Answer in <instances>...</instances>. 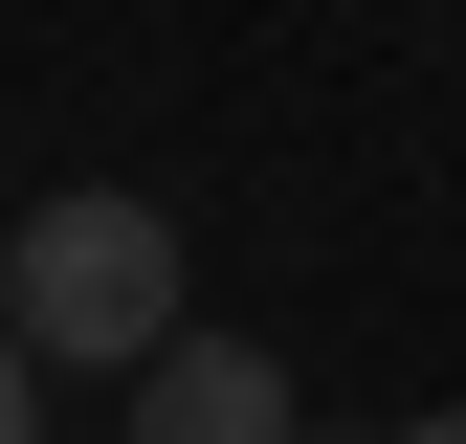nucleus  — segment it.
<instances>
[{
    "mask_svg": "<svg viewBox=\"0 0 466 444\" xmlns=\"http://www.w3.org/2000/svg\"><path fill=\"white\" fill-rule=\"evenodd\" d=\"M111 444H311V400H289L267 333H178V356L134 378V422H111Z\"/></svg>",
    "mask_w": 466,
    "mask_h": 444,
    "instance_id": "2",
    "label": "nucleus"
},
{
    "mask_svg": "<svg viewBox=\"0 0 466 444\" xmlns=\"http://www.w3.org/2000/svg\"><path fill=\"white\" fill-rule=\"evenodd\" d=\"M378 444H466V400H422V422H378Z\"/></svg>",
    "mask_w": 466,
    "mask_h": 444,
    "instance_id": "4",
    "label": "nucleus"
},
{
    "mask_svg": "<svg viewBox=\"0 0 466 444\" xmlns=\"http://www.w3.org/2000/svg\"><path fill=\"white\" fill-rule=\"evenodd\" d=\"M0 333H23L45 378H156L178 356V200H134V178H67V200H23L0 222Z\"/></svg>",
    "mask_w": 466,
    "mask_h": 444,
    "instance_id": "1",
    "label": "nucleus"
},
{
    "mask_svg": "<svg viewBox=\"0 0 466 444\" xmlns=\"http://www.w3.org/2000/svg\"><path fill=\"white\" fill-rule=\"evenodd\" d=\"M0 444H45V356H23V333H0Z\"/></svg>",
    "mask_w": 466,
    "mask_h": 444,
    "instance_id": "3",
    "label": "nucleus"
}]
</instances>
